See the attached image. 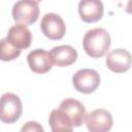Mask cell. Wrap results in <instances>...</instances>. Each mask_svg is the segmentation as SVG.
<instances>
[{
    "label": "cell",
    "mask_w": 132,
    "mask_h": 132,
    "mask_svg": "<svg viewBox=\"0 0 132 132\" xmlns=\"http://www.w3.org/2000/svg\"><path fill=\"white\" fill-rule=\"evenodd\" d=\"M87 117L86 107L81 102L73 98H66L60 106L51 111L48 124L52 131H72L74 127L84 124Z\"/></svg>",
    "instance_id": "cell-1"
},
{
    "label": "cell",
    "mask_w": 132,
    "mask_h": 132,
    "mask_svg": "<svg viewBox=\"0 0 132 132\" xmlns=\"http://www.w3.org/2000/svg\"><path fill=\"white\" fill-rule=\"evenodd\" d=\"M82 46L86 54L91 58H101L110 47V36L103 28L91 29L84 36Z\"/></svg>",
    "instance_id": "cell-2"
},
{
    "label": "cell",
    "mask_w": 132,
    "mask_h": 132,
    "mask_svg": "<svg viewBox=\"0 0 132 132\" xmlns=\"http://www.w3.org/2000/svg\"><path fill=\"white\" fill-rule=\"evenodd\" d=\"M23 105L19 96L5 93L0 97V121L5 124L15 123L22 116Z\"/></svg>",
    "instance_id": "cell-3"
},
{
    "label": "cell",
    "mask_w": 132,
    "mask_h": 132,
    "mask_svg": "<svg viewBox=\"0 0 132 132\" xmlns=\"http://www.w3.org/2000/svg\"><path fill=\"white\" fill-rule=\"evenodd\" d=\"M39 6L32 0H19L12 7V19L18 24L31 25L38 20Z\"/></svg>",
    "instance_id": "cell-4"
},
{
    "label": "cell",
    "mask_w": 132,
    "mask_h": 132,
    "mask_svg": "<svg viewBox=\"0 0 132 132\" xmlns=\"http://www.w3.org/2000/svg\"><path fill=\"white\" fill-rule=\"evenodd\" d=\"M72 84L77 92L82 94H91L99 87L100 76L94 69H80L73 74Z\"/></svg>",
    "instance_id": "cell-5"
},
{
    "label": "cell",
    "mask_w": 132,
    "mask_h": 132,
    "mask_svg": "<svg viewBox=\"0 0 132 132\" xmlns=\"http://www.w3.org/2000/svg\"><path fill=\"white\" fill-rule=\"evenodd\" d=\"M40 29L48 39L60 40L65 35L66 25L59 14L50 12L42 16L40 22Z\"/></svg>",
    "instance_id": "cell-6"
},
{
    "label": "cell",
    "mask_w": 132,
    "mask_h": 132,
    "mask_svg": "<svg viewBox=\"0 0 132 132\" xmlns=\"http://www.w3.org/2000/svg\"><path fill=\"white\" fill-rule=\"evenodd\" d=\"M86 125L91 132H106L112 127L111 113L103 108L94 109L86 117Z\"/></svg>",
    "instance_id": "cell-7"
},
{
    "label": "cell",
    "mask_w": 132,
    "mask_h": 132,
    "mask_svg": "<svg viewBox=\"0 0 132 132\" xmlns=\"http://www.w3.org/2000/svg\"><path fill=\"white\" fill-rule=\"evenodd\" d=\"M106 66L114 73H123L131 66V55L127 50L116 48L106 56Z\"/></svg>",
    "instance_id": "cell-8"
},
{
    "label": "cell",
    "mask_w": 132,
    "mask_h": 132,
    "mask_svg": "<svg viewBox=\"0 0 132 132\" xmlns=\"http://www.w3.org/2000/svg\"><path fill=\"white\" fill-rule=\"evenodd\" d=\"M27 62L30 69L34 73L38 74L46 73L53 67V62L51 60L50 53L41 48L31 51L27 56Z\"/></svg>",
    "instance_id": "cell-9"
},
{
    "label": "cell",
    "mask_w": 132,
    "mask_h": 132,
    "mask_svg": "<svg viewBox=\"0 0 132 132\" xmlns=\"http://www.w3.org/2000/svg\"><path fill=\"white\" fill-rule=\"evenodd\" d=\"M104 7L101 0H80L78 3V13L86 23H95L102 19Z\"/></svg>",
    "instance_id": "cell-10"
},
{
    "label": "cell",
    "mask_w": 132,
    "mask_h": 132,
    "mask_svg": "<svg viewBox=\"0 0 132 132\" xmlns=\"http://www.w3.org/2000/svg\"><path fill=\"white\" fill-rule=\"evenodd\" d=\"M50 53L51 60L53 64L58 67H66L72 65L77 59L76 50L68 44L58 45L52 48Z\"/></svg>",
    "instance_id": "cell-11"
},
{
    "label": "cell",
    "mask_w": 132,
    "mask_h": 132,
    "mask_svg": "<svg viewBox=\"0 0 132 132\" xmlns=\"http://www.w3.org/2000/svg\"><path fill=\"white\" fill-rule=\"evenodd\" d=\"M6 38L13 46L22 51L30 46L32 41V34L26 25L16 24L9 28Z\"/></svg>",
    "instance_id": "cell-12"
},
{
    "label": "cell",
    "mask_w": 132,
    "mask_h": 132,
    "mask_svg": "<svg viewBox=\"0 0 132 132\" xmlns=\"http://www.w3.org/2000/svg\"><path fill=\"white\" fill-rule=\"evenodd\" d=\"M21 50L13 46L7 38H3L0 40V60L1 61H12L21 55Z\"/></svg>",
    "instance_id": "cell-13"
},
{
    "label": "cell",
    "mask_w": 132,
    "mask_h": 132,
    "mask_svg": "<svg viewBox=\"0 0 132 132\" xmlns=\"http://www.w3.org/2000/svg\"><path fill=\"white\" fill-rule=\"evenodd\" d=\"M22 131H43V128L37 122H28L25 126H23Z\"/></svg>",
    "instance_id": "cell-14"
},
{
    "label": "cell",
    "mask_w": 132,
    "mask_h": 132,
    "mask_svg": "<svg viewBox=\"0 0 132 132\" xmlns=\"http://www.w3.org/2000/svg\"><path fill=\"white\" fill-rule=\"evenodd\" d=\"M32 1H34V2H36V3H38V2H40L41 0H32Z\"/></svg>",
    "instance_id": "cell-15"
}]
</instances>
